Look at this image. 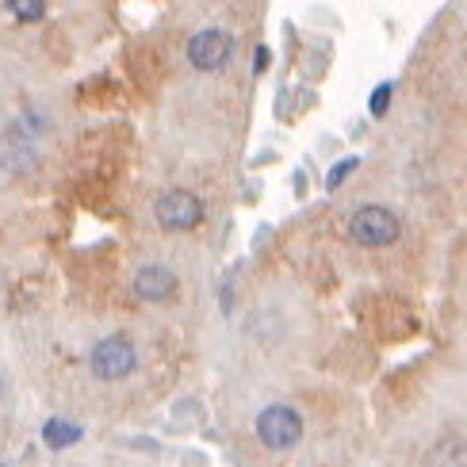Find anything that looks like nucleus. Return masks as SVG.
Here are the masks:
<instances>
[{"label": "nucleus", "mask_w": 467, "mask_h": 467, "mask_svg": "<svg viewBox=\"0 0 467 467\" xmlns=\"http://www.w3.org/2000/svg\"><path fill=\"white\" fill-rule=\"evenodd\" d=\"M399 230L402 223L391 215L387 207H360L353 219H348V238H353L357 245H368V249H376V245H391L399 238Z\"/></svg>", "instance_id": "obj_1"}, {"label": "nucleus", "mask_w": 467, "mask_h": 467, "mask_svg": "<svg viewBox=\"0 0 467 467\" xmlns=\"http://www.w3.org/2000/svg\"><path fill=\"white\" fill-rule=\"evenodd\" d=\"M257 437L268 449H291L303 437V421L291 406H265L257 414Z\"/></svg>", "instance_id": "obj_2"}, {"label": "nucleus", "mask_w": 467, "mask_h": 467, "mask_svg": "<svg viewBox=\"0 0 467 467\" xmlns=\"http://www.w3.org/2000/svg\"><path fill=\"white\" fill-rule=\"evenodd\" d=\"M153 215H158V223L165 230H192L203 219V203L192 196V192L172 188V192H165L158 203H153Z\"/></svg>", "instance_id": "obj_3"}, {"label": "nucleus", "mask_w": 467, "mask_h": 467, "mask_svg": "<svg viewBox=\"0 0 467 467\" xmlns=\"http://www.w3.org/2000/svg\"><path fill=\"white\" fill-rule=\"evenodd\" d=\"M92 372L100 379H123L134 372V345L127 337H104L92 348Z\"/></svg>", "instance_id": "obj_4"}, {"label": "nucleus", "mask_w": 467, "mask_h": 467, "mask_svg": "<svg viewBox=\"0 0 467 467\" xmlns=\"http://www.w3.org/2000/svg\"><path fill=\"white\" fill-rule=\"evenodd\" d=\"M230 54H234V38L219 27H207L200 35H192V43H188V57H192L196 69H219V66L230 62Z\"/></svg>", "instance_id": "obj_5"}, {"label": "nucleus", "mask_w": 467, "mask_h": 467, "mask_svg": "<svg viewBox=\"0 0 467 467\" xmlns=\"http://www.w3.org/2000/svg\"><path fill=\"white\" fill-rule=\"evenodd\" d=\"M134 291H139V299H146V303L172 299L177 276H172V268H165V265H146V268H139V276H134Z\"/></svg>", "instance_id": "obj_6"}, {"label": "nucleus", "mask_w": 467, "mask_h": 467, "mask_svg": "<svg viewBox=\"0 0 467 467\" xmlns=\"http://www.w3.org/2000/svg\"><path fill=\"white\" fill-rule=\"evenodd\" d=\"M43 437H47V444L50 449H66V444H73L77 437H81V430L77 425H69V421H47V430H43Z\"/></svg>", "instance_id": "obj_7"}, {"label": "nucleus", "mask_w": 467, "mask_h": 467, "mask_svg": "<svg viewBox=\"0 0 467 467\" xmlns=\"http://www.w3.org/2000/svg\"><path fill=\"white\" fill-rule=\"evenodd\" d=\"M8 8L19 19H38V16H43V5H38V0H35V5H31V0H8Z\"/></svg>", "instance_id": "obj_8"}, {"label": "nucleus", "mask_w": 467, "mask_h": 467, "mask_svg": "<svg viewBox=\"0 0 467 467\" xmlns=\"http://www.w3.org/2000/svg\"><path fill=\"white\" fill-rule=\"evenodd\" d=\"M368 104H372V115H383V111H387V104H391V85H379V88L372 92V100H368Z\"/></svg>", "instance_id": "obj_9"}, {"label": "nucleus", "mask_w": 467, "mask_h": 467, "mask_svg": "<svg viewBox=\"0 0 467 467\" xmlns=\"http://www.w3.org/2000/svg\"><path fill=\"white\" fill-rule=\"evenodd\" d=\"M353 169H357V158H348V161H341V165H337L334 172H329V181H326V188H329V192H334V188H337V184H341V181H345V177H348V172H353Z\"/></svg>", "instance_id": "obj_10"}, {"label": "nucleus", "mask_w": 467, "mask_h": 467, "mask_svg": "<svg viewBox=\"0 0 467 467\" xmlns=\"http://www.w3.org/2000/svg\"><path fill=\"white\" fill-rule=\"evenodd\" d=\"M265 66H268V50L261 47V50H257V69H265Z\"/></svg>", "instance_id": "obj_11"}]
</instances>
